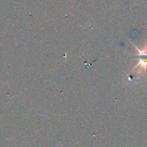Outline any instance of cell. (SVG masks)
<instances>
[{
  "instance_id": "1",
  "label": "cell",
  "mask_w": 147,
  "mask_h": 147,
  "mask_svg": "<svg viewBox=\"0 0 147 147\" xmlns=\"http://www.w3.org/2000/svg\"><path fill=\"white\" fill-rule=\"evenodd\" d=\"M132 45L135 47V49L138 52V57H139V61L138 64L135 65V67H133V70L136 69L137 67H139V70L137 71V74L140 76H145L146 71H147V43L145 42L142 49H138L133 43Z\"/></svg>"
}]
</instances>
